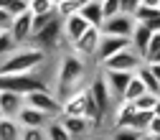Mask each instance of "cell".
I'll use <instances>...</instances> for the list:
<instances>
[{"label": "cell", "instance_id": "cell-1", "mask_svg": "<svg viewBox=\"0 0 160 140\" xmlns=\"http://www.w3.org/2000/svg\"><path fill=\"white\" fill-rule=\"evenodd\" d=\"M92 61H84V59H79L76 54L71 51H61V56H58V64H56V74H53V82H51V89L53 94L61 99L76 94L87 89V84L92 82Z\"/></svg>", "mask_w": 160, "mask_h": 140}, {"label": "cell", "instance_id": "cell-2", "mask_svg": "<svg viewBox=\"0 0 160 140\" xmlns=\"http://www.w3.org/2000/svg\"><path fill=\"white\" fill-rule=\"evenodd\" d=\"M48 61V56L43 51L33 49L31 44L18 46L13 54H8L0 61V76H18V74H33L41 71V66Z\"/></svg>", "mask_w": 160, "mask_h": 140}, {"label": "cell", "instance_id": "cell-3", "mask_svg": "<svg viewBox=\"0 0 160 140\" xmlns=\"http://www.w3.org/2000/svg\"><path fill=\"white\" fill-rule=\"evenodd\" d=\"M0 92H13V94L28 97L33 92H53V89L46 76L33 71V74H18V76H0Z\"/></svg>", "mask_w": 160, "mask_h": 140}, {"label": "cell", "instance_id": "cell-4", "mask_svg": "<svg viewBox=\"0 0 160 140\" xmlns=\"http://www.w3.org/2000/svg\"><path fill=\"white\" fill-rule=\"evenodd\" d=\"M142 66H145V59L140 56L132 46H127L125 51L114 54L109 61H104L99 69H107V71H125V74H137Z\"/></svg>", "mask_w": 160, "mask_h": 140}, {"label": "cell", "instance_id": "cell-5", "mask_svg": "<svg viewBox=\"0 0 160 140\" xmlns=\"http://www.w3.org/2000/svg\"><path fill=\"white\" fill-rule=\"evenodd\" d=\"M87 92H89V97H92V102H94L99 117L104 120V117L112 112V107H114V99H112V94H109V89H107V84H104V79L99 76V71H94L92 82L87 84Z\"/></svg>", "mask_w": 160, "mask_h": 140}, {"label": "cell", "instance_id": "cell-6", "mask_svg": "<svg viewBox=\"0 0 160 140\" xmlns=\"http://www.w3.org/2000/svg\"><path fill=\"white\" fill-rule=\"evenodd\" d=\"M23 99H26V107L38 110L48 120H58L61 117V99H58L53 92H33V94H28Z\"/></svg>", "mask_w": 160, "mask_h": 140}, {"label": "cell", "instance_id": "cell-7", "mask_svg": "<svg viewBox=\"0 0 160 140\" xmlns=\"http://www.w3.org/2000/svg\"><path fill=\"white\" fill-rule=\"evenodd\" d=\"M99 44H102V33H99V28H87L84 36L69 46V51L76 54L79 59H84V61H94L97 51H99Z\"/></svg>", "mask_w": 160, "mask_h": 140}, {"label": "cell", "instance_id": "cell-8", "mask_svg": "<svg viewBox=\"0 0 160 140\" xmlns=\"http://www.w3.org/2000/svg\"><path fill=\"white\" fill-rule=\"evenodd\" d=\"M132 31H135V21H132V15H125V13H117L114 18H107V21L99 26V33H102V36L127 38V41H130Z\"/></svg>", "mask_w": 160, "mask_h": 140}, {"label": "cell", "instance_id": "cell-9", "mask_svg": "<svg viewBox=\"0 0 160 140\" xmlns=\"http://www.w3.org/2000/svg\"><path fill=\"white\" fill-rule=\"evenodd\" d=\"M31 26H33V15H31V10H26V13H21V15H15V18H10L8 33H10V38L15 41V46H26V44L31 41Z\"/></svg>", "mask_w": 160, "mask_h": 140}, {"label": "cell", "instance_id": "cell-10", "mask_svg": "<svg viewBox=\"0 0 160 140\" xmlns=\"http://www.w3.org/2000/svg\"><path fill=\"white\" fill-rule=\"evenodd\" d=\"M97 71H99V76L104 79V84H107V89H109V94H112V99H114V105L122 102V94H125V89H127V84H130L132 74H125V71H107V69H97Z\"/></svg>", "mask_w": 160, "mask_h": 140}, {"label": "cell", "instance_id": "cell-11", "mask_svg": "<svg viewBox=\"0 0 160 140\" xmlns=\"http://www.w3.org/2000/svg\"><path fill=\"white\" fill-rule=\"evenodd\" d=\"M58 122H61V127L69 132L71 140H84L97 127L92 120H87V117H58Z\"/></svg>", "mask_w": 160, "mask_h": 140}, {"label": "cell", "instance_id": "cell-12", "mask_svg": "<svg viewBox=\"0 0 160 140\" xmlns=\"http://www.w3.org/2000/svg\"><path fill=\"white\" fill-rule=\"evenodd\" d=\"M87 28H89L87 21H84L79 13H74V15H69V18H61V38H64V44L71 46L74 41H79V38L84 36Z\"/></svg>", "mask_w": 160, "mask_h": 140}, {"label": "cell", "instance_id": "cell-13", "mask_svg": "<svg viewBox=\"0 0 160 140\" xmlns=\"http://www.w3.org/2000/svg\"><path fill=\"white\" fill-rule=\"evenodd\" d=\"M130 46V41L127 38H112V36H102V44H99V51H97V69L102 66L104 61H109V59L114 56V54H119V51H125Z\"/></svg>", "mask_w": 160, "mask_h": 140}, {"label": "cell", "instance_id": "cell-14", "mask_svg": "<svg viewBox=\"0 0 160 140\" xmlns=\"http://www.w3.org/2000/svg\"><path fill=\"white\" fill-rule=\"evenodd\" d=\"M61 117H87V89L64 99L61 102Z\"/></svg>", "mask_w": 160, "mask_h": 140}, {"label": "cell", "instance_id": "cell-15", "mask_svg": "<svg viewBox=\"0 0 160 140\" xmlns=\"http://www.w3.org/2000/svg\"><path fill=\"white\" fill-rule=\"evenodd\" d=\"M160 18V8H158V0H137V8L132 13V21L145 26V23H152Z\"/></svg>", "mask_w": 160, "mask_h": 140}, {"label": "cell", "instance_id": "cell-16", "mask_svg": "<svg viewBox=\"0 0 160 140\" xmlns=\"http://www.w3.org/2000/svg\"><path fill=\"white\" fill-rule=\"evenodd\" d=\"M26 107V99L21 94H13V92H0V117H18L21 110Z\"/></svg>", "mask_w": 160, "mask_h": 140}, {"label": "cell", "instance_id": "cell-17", "mask_svg": "<svg viewBox=\"0 0 160 140\" xmlns=\"http://www.w3.org/2000/svg\"><path fill=\"white\" fill-rule=\"evenodd\" d=\"M79 15L87 21L89 28H99L104 21V15H102V0H84L82 8H79Z\"/></svg>", "mask_w": 160, "mask_h": 140}, {"label": "cell", "instance_id": "cell-18", "mask_svg": "<svg viewBox=\"0 0 160 140\" xmlns=\"http://www.w3.org/2000/svg\"><path fill=\"white\" fill-rule=\"evenodd\" d=\"M135 105L132 102H117V107H112V127L114 130H122V127H127L130 125V120L135 117Z\"/></svg>", "mask_w": 160, "mask_h": 140}, {"label": "cell", "instance_id": "cell-19", "mask_svg": "<svg viewBox=\"0 0 160 140\" xmlns=\"http://www.w3.org/2000/svg\"><path fill=\"white\" fill-rule=\"evenodd\" d=\"M150 38H152V31L148 28V26H140V23H135V31H132V36H130V46L145 59V51H148V44H150Z\"/></svg>", "mask_w": 160, "mask_h": 140}, {"label": "cell", "instance_id": "cell-20", "mask_svg": "<svg viewBox=\"0 0 160 140\" xmlns=\"http://www.w3.org/2000/svg\"><path fill=\"white\" fill-rule=\"evenodd\" d=\"M15 120H18L21 127H46V122H51L46 115H41L38 110H31V107H23Z\"/></svg>", "mask_w": 160, "mask_h": 140}, {"label": "cell", "instance_id": "cell-21", "mask_svg": "<svg viewBox=\"0 0 160 140\" xmlns=\"http://www.w3.org/2000/svg\"><path fill=\"white\" fill-rule=\"evenodd\" d=\"M23 127L13 117H0V140H21Z\"/></svg>", "mask_w": 160, "mask_h": 140}, {"label": "cell", "instance_id": "cell-22", "mask_svg": "<svg viewBox=\"0 0 160 140\" xmlns=\"http://www.w3.org/2000/svg\"><path fill=\"white\" fill-rule=\"evenodd\" d=\"M142 94H145V84L140 82L137 74H132L130 84H127V89H125V94H122V102H135V99H140Z\"/></svg>", "mask_w": 160, "mask_h": 140}, {"label": "cell", "instance_id": "cell-23", "mask_svg": "<svg viewBox=\"0 0 160 140\" xmlns=\"http://www.w3.org/2000/svg\"><path fill=\"white\" fill-rule=\"evenodd\" d=\"M82 3H84V0H56V15H58V21L74 15V13H79Z\"/></svg>", "mask_w": 160, "mask_h": 140}, {"label": "cell", "instance_id": "cell-24", "mask_svg": "<svg viewBox=\"0 0 160 140\" xmlns=\"http://www.w3.org/2000/svg\"><path fill=\"white\" fill-rule=\"evenodd\" d=\"M0 10L8 13L10 18H15L28 10V0H0Z\"/></svg>", "mask_w": 160, "mask_h": 140}, {"label": "cell", "instance_id": "cell-25", "mask_svg": "<svg viewBox=\"0 0 160 140\" xmlns=\"http://www.w3.org/2000/svg\"><path fill=\"white\" fill-rule=\"evenodd\" d=\"M28 10H31V15L56 13V0H28Z\"/></svg>", "mask_w": 160, "mask_h": 140}, {"label": "cell", "instance_id": "cell-26", "mask_svg": "<svg viewBox=\"0 0 160 140\" xmlns=\"http://www.w3.org/2000/svg\"><path fill=\"white\" fill-rule=\"evenodd\" d=\"M43 132H46V140H71L69 132L61 127V122H58V120H51V122H46Z\"/></svg>", "mask_w": 160, "mask_h": 140}, {"label": "cell", "instance_id": "cell-27", "mask_svg": "<svg viewBox=\"0 0 160 140\" xmlns=\"http://www.w3.org/2000/svg\"><path fill=\"white\" fill-rule=\"evenodd\" d=\"M158 102H160V97H158V94H150V92H145L140 99H135L132 105H135V110H137V112H152Z\"/></svg>", "mask_w": 160, "mask_h": 140}, {"label": "cell", "instance_id": "cell-28", "mask_svg": "<svg viewBox=\"0 0 160 140\" xmlns=\"http://www.w3.org/2000/svg\"><path fill=\"white\" fill-rule=\"evenodd\" d=\"M137 76H140V82L145 84V92H150V94H158V92H160V84L152 79V74L148 71V66L140 69V71H137Z\"/></svg>", "mask_w": 160, "mask_h": 140}, {"label": "cell", "instance_id": "cell-29", "mask_svg": "<svg viewBox=\"0 0 160 140\" xmlns=\"http://www.w3.org/2000/svg\"><path fill=\"white\" fill-rule=\"evenodd\" d=\"M18 46H15V41L10 38V33L8 31H0V61L8 56V54H13Z\"/></svg>", "mask_w": 160, "mask_h": 140}, {"label": "cell", "instance_id": "cell-30", "mask_svg": "<svg viewBox=\"0 0 160 140\" xmlns=\"http://www.w3.org/2000/svg\"><path fill=\"white\" fill-rule=\"evenodd\" d=\"M117 13H119V0H102V15H104V21H107V18H114Z\"/></svg>", "mask_w": 160, "mask_h": 140}, {"label": "cell", "instance_id": "cell-31", "mask_svg": "<svg viewBox=\"0 0 160 140\" xmlns=\"http://www.w3.org/2000/svg\"><path fill=\"white\" fill-rule=\"evenodd\" d=\"M21 140H46V132L43 127H23Z\"/></svg>", "mask_w": 160, "mask_h": 140}, {"label": "cell", "instance_id": "cell-32", "mask_svg": "<svg viewBox=\"0 0 160 140\" xmlns=\"http://www.w3.org/2000/svg\"><path fill=\"white\" fill-rule=\"evenodd\" d=\"M137 8V0H119V13H125V15H132Z\"/></svg>", "mask_w": 160, "mask_h": 140}, {"label": "cell", "instance_id": "cell-33", "mask_svg": "<svg viewBox=\"0 0 160 140\" xmlns=\"http://www.w3.org/2000/svg\"><path fill=\"white\" fill-rule=\"evenodd\" d=\"M148 135H150V137H158V135H160V120H158V117L150 120V125H148Z\"/></svg>", "mask_w": 160, "mask_h": 140}, {"label": "cell", "instance_id": "cell-34", "mask_svg": "<svg viewBox=\"0 0 160 140\" xmlns=\"http://www.w3.org/2000/svg\"><path fill=\"white\" fill-rule=\"evenodd\" d=\"M145 66H148V71L152 74V79L160 84V64H145Z\"/></svg>", "mask_w": 160, "mask_h": 140}, {"label": "cell", "instance_id": "cell-35", "mask_svg": "<svg viewBox=\"0 0 160 140\" xmlns=\"http://www.w3.org/2000/svg\"><path fill=\"white\" fill-rule=\"evenodd\" d=\"M8 26H10V15L0 10V31H8Z\"/></svg>", "mask_w": 160, "mask_h": 140}, {"label": "cell", "instance_id": "cell-36", "mask_svg": "<svg viewBox=\"0 0 160 140\" xmlns=\"http://www.w3.org/2000/svg\"><path fill=\"white\" fill-rule=\"evenodd\" d=\"M152 117H158V120H160V102L155 105V110H152Z\"/></svg>", "mask_w": 160, "mask_h": 140}, {"label": "cell", "instance_id": "cell-37", "mask_svg": "<svg viewBox=\"0 0 160 140\" xmlns=\"http://www.w3.org/2000/svg\"><path fill=\"white\" fill-rule=\"evenodd\" d=\"M137 140H152V137H150V135H148V132H145V135H140V137H137Z\"/></svg>", "mask_w": 160, "mask_h": 140}, {"label": "cell", "instance_id": "cell-38", "mask_svg": "<svg viewBox=\"0 0 160 140\" xmlns=\"http://www.w3.org/2000/svg\"><path fill=\"white\" fill-rule=\"evenodd\" d=\"M150 64H160V54H158V56L152 59V61H150Z\"/></svg>", "mask_w": 160, "mask_h": 140}, {"label": "cell", "instance_id": "cell-39", "mask_svg": "<svg viewBox=\"0 0 160 140\" xmlns=\"http://www.w3.org/2000/svg\"><path fill=\"white\" fill-rule=\"evenodd\" d=\"M152 140H160V135H158V137H152Z\"/></svg>", "mask_w": 160, "mask_h": 140}, {"label": "cell", "instance_id": "cell-40", "mask_svg": "<svg viewBox=\"0 0 160 140\" xmlns=\"http://www.w3.org/2000/svg\"><path fill=\"white\" fill-rule=\"evenodd\" d=\"M158 97H160V92H158Z\"/></svg>", "mask_w": 160, "mask_h": 140}]
</instances>
